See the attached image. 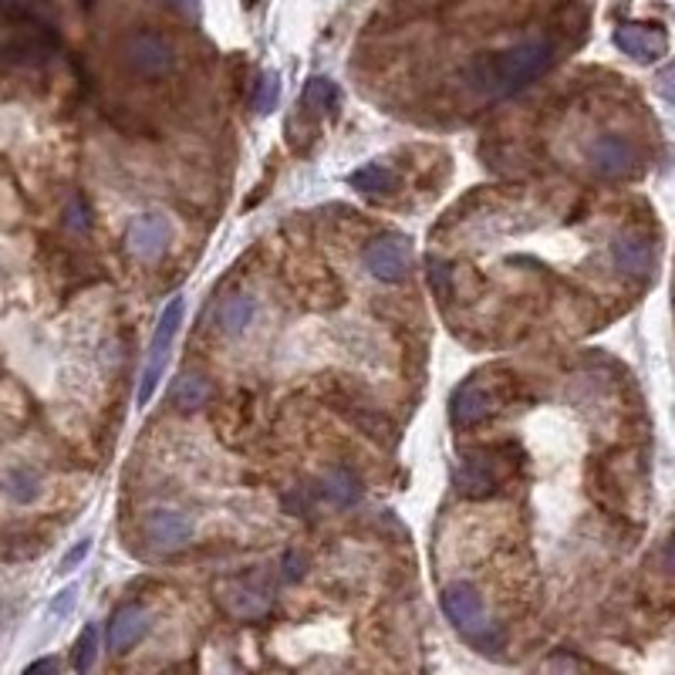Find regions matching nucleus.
Returning <instances> with one entry per match:
<instances>
[{
  "mask_svg": "<svg viewBox=\"0 0 675 675\" xmlns=\"http://www.w3.org/2000/svg\"><path fill=\"white\" fill-rule=\"evenodd\" d=\"M304 98H308V105H314V109H322V112H328V116H335V112L341 109V92H338V85H335L332 79H325V75H317V79L308 82Z\"/></svg>",
  "mask_w": 675,
  "mask_h": 675,
  "instance_id": "20",
  "label": "nucleus"
},
{
  "mask_svg": "<svg viewBox=\"0 0 675 675\" xmlns=\"http://www.w3.org/2000/svg\"><path fill=\"white\" fill-rule=\"evenodd\" d=\"M496 483H501V473H496V467L486 456H473L456 470V486L467 496H490L496 490Z\"/></svg>",
  "mask_w": 675,
  "mask_h": 675,
  "instance_id": "14",
  "label": "nucleus"
},
{
  "mask_svg": "<svg viewBox=\"0 0 675 675\" xmlns=\"http://www.w3.org/2000/svg\"><path fill=\"white\" fill-rule=\"evenodd\" d=\"M490 412H493V396L480 382H467L463 388H456V396L449 402V415H453L456 430H470V425L483 422Z\"/></svg>",
  "mask_w": 675,
  "mask_h": 675,
  "instance_id": "11",
  "label": "nucleus"
},
{
  "mask_svg": "<svg viewBox=\"0 0 675 675\" xmlns=\"http://www.w3.org/2000/svg\"><path fill=\"white\" fill-rule=\"evenodd\" d=\"M284 564H291V581H298V578L304 575V567H301V557H298V554H288V557H284Z\"/></svg>",
  "mask_w": 675,
  "mask_h": 675,
  "instance_id": "29",
  "label": "nucleus"
},
{
  "mask_svg": "<svg viewBox=\"0 0 675 675\" xmlns=\"http://www.w3.org/2000/svg\"><path fill=\"white\" fill-rule=\"evenodd\" d=\"M209 396H213L209 382L203 375H196V372L180 375V378H176V385H172V402L180 406V409H200V406H206Z\"/></svg>",
  "mask_w": 675,
  "mask_h": 675,
  "instance_id": "18",
  "label": "nucleus"
},
{
  "mask_svg": "<svg viewBox=\"0 0 675 675\" xmlns=\"http://www.w3.org/2000/svg\"><path fill=\"white\" fill-rule=\"evenodd\" d=\"M183 298H172L166 304V311L159 314V325L153 332V348H149V365L142 372V385H138V406H149L153 399V388L159 385L162 372H166V362H169V348H172V338L180 332V322H183Z\"/></svg>",
  "mask_w": 675,
  "mask_h": 675,
  "instance_id": "3",
  "label": "nucleus"
},
{
  "mask_svg": "<svg viewBox=\"0 0 675 675\" xmlns=\"http://www.w3.org/2000/svg\"><path fill=\"white\" fill-rule=\"evenodd\" d=\"M146 631H149V615L138 605L119 608L109 622V652L125 655L129 649H135L142 638H146Z\"/></svg>",
  "mask_w": 675,
  "mask_h": 675,
  "instance_id": "12",
  "label": "nucleus"
},
{
  "mask_svg": "<svg viewBox=\"0 0 675 675\" xmlns=\"http://www.w3.org/2000/svg\"><path fill=\"white\" fill-rule=\"evenodd\" d=\"M98 659V628L85 625V631L79 635V646H75V672H88Z\"/></svg>",
  "mask_w": 675,
  "mask_h": 675,
  "instance_id": "22",
  "label": "nucleus"
},
{
  "mask_svg": "<svg viewBox=\"0 0 675 675\" xmlns=\"http://www.w3.org/2000/svg\"><path fill=\"white\" fill-rule=\"evenodd\" d=\"M348 183H351L354 190H362V193H372V196L396 193V186H399L396 176L388 172L385 166H378V162H369V166H362V169H354V172L348 176Z\"/></svg>",
  "mask_w": 675,
  "mask_h": 675,
  "instance_id": "17",
  "label": "nucleus"
},
{
  "mask_svg": "<svg viewBox=\"0 0 675 675\" xmlns=\"http://www.w3.org/2000/svg\"><path fill=\"white\" fill-rule=\"evenodd\" d=\"M551 64H554L551 41H544V38L520 41L501 55L480 61V68L473 71V85L490 98H507V95L520 92L523 85L538 82Z\"/></svg>",
  "mask_w": 675,
  "mask_h": 675,
  "instance_id": "1",
  "label": "nucleus"
},
{
  "mask_svg": "<svg viewBox=\"0 0 675 675\" xmlns=\"http://www.w3.org/2000/svg\"><path fill=\"white\" fill-rule=\"evenodd\" d=\"M254 311H257L254 298L230 294V298H224V304L217 308V325H220L227 335H243L246 325L254 322Z\"/></svg>",
  "mask_w": 675,
  "mask_h": 675,
  "instance_id": "15",
  "label": "nucleus"
},
{
  "mask_svg": "<svg viewBox=\"0 0 675 675\" xmlns=\"http://www.w3.org/2000/svg\"><path fill=\"white\" fill-rule=\"evenodd\" d=\"M169 4H176L180 11H186L190 17H196V14H200V0H169Z\"/></svg>",
  "mask_w": 675,
  "mask_h": 675,
  "instance_id": "28",
  "label": "nucleus"
},
{
  "mask_svg": "<svg viewBox=\"0 0 675 675\" xmlns=\"http://www.w3.org/2000/svg\"><path fill=\"white\" fill-rule=\"evenodd\" d=\"M655 88L665 101H675V61H668L662 71H659V79H655Z\"/></svg>",
  "mask_w": 675,
  "mask_h": 675,
  "instance_id": "24",
  "label": "nucleus"
},
{
  "mask_svg": "<svg viewBox=\"0 0 675 675\" xmlns=\"http://www.w3.org/2000/svg\"><path fill=\"white\" fill-rule=\"evenodd\" d=\"M365 267L375 280L382 284H399L406 280L409 267H412V243L406 237H378L375 243H369L365 251Z\"/></svg>",
  "mask_w": 675,
  "mask_h": 675,
  "instance_id": "5",
  "label": "nucleus"
},
{
  "mask_svg": "<svg viewBox=\"0 0 675 675\" xmlns=\"http://www.w3.org/2000/svg\"><path fill=\"white\" fill-rule=\"evenodd\" d=\"M277 95H280V82H277L274 71H267V75H261L257 85H254L251 105H254L257 112H274L277 109Z\"/></svg>",
  "mask_w": 675,
  "mask_h": 675,
  "instance_id": "21",
  "label": "nucleus"
},
{
  "mask_svg": "<svg viewBox=\"0 0 675 675\" xmlns=\"http://www.w3.org/2000/svg\"><path fill=\"white\" fill-rule=\"evenodd\" d=\"M75 598H79V588H75V584L64 588V591H58V598L51 601V615H55V618L68 615L71 608H75Z\"/></svg>",
  "mask_w": 675,
  "mask_h": 675,
  "instance_id": "25",
  "label": "nucleus"
},
{
  "mask_svg": "<svg viewBox=\"0 0 675 675\" xmlns=\"http://www.w3.org/2000/svg\"><path fill=\"white\" fill-rule=\"evenodd\" d=\"M612 257L615 264L631 274V277H646L655 264V251H652V243L642 237V233H622L615 237L612 243Z\"/></svg>",
  "mask_w": 675,
  "mask_h": 675,
  "instance_id": "13",
  "label": "nucleus"
},
{
  "mask_svg": "<svg viewBox=\"0 0 675 675\" xmlns=\"http://www.w3.org/2000/svg\"><path fill=\"white\" fill-rule=\"evenodd\" d=\"M322 486H325V493H328V501H332V504H341V507H351V504L362 496V480L354 477L351 470H332Z\"/></svg>",
  "mask_w": 675,
  "mask_h": 675,
  "instance_id": "19",
  "label": "nucleus"
},
{
  "mask_svg": "<svg viewBox=\"0 0 675 675\" xmlns=\"http://www.w3.org/2000/svg\"><path fill=\"white\" fill-rule=\"evenodd\" d=\"M588 159H591L594 172L605 176V180H625V176H631V169L638 162L635 146L625 135H615V132L598 135L588 146Z\"/></svg>",
  "mask_w": 675,
  "mask_h": 675,
  "instance_id": "7",
  "label": "nucleus"
},
{
  "mask_svg": "<svg viewBox=\"0 0 675 675\" xmlns=\"http://www.w3.org/2000/svg\"><path fill=\"white\" fill-rule=\"evenodd\" d=\"M0 486H4L8 501H14V504H21V507L34 504V501L41 496V477L34 473L31 467H14V470H8L4 480H0Z\"/></svg>",
  "mask_w": 675,
  "mask_h": 675,
  "instance_id": "16",
  "label": "nucleus"
},
{
  "mask_svg": "<svg viewBox=\"0 0 675 675\" xmlns=\"http://www.w3.org/2000/svg\"><path fill=\"white\" fill-rule=\"evenodd\" d=\"M443 612L453 622V628L463 635L470 646L486 649V652L501 646V635H496V628L490 625L486 608H483V598L477 594L473 584H467V581L449 584L443 591Z\"/></svg>",
  "mask_w": 675,
  "mask_h": 675,
  "instance_id": "2",
  "label": "nucleus"
},
{
  "mask_svg": "<svg viewBox=\"0 0 675 675\" xmlns=\"http://www.w3.org/2000/svg\"><path fill=\"white\" fill-rule=\"evenodd\" d=\"M662 567H665L668 575H675V541L665 544V551H662Z\"/></svg>",
  "mask_w": 675,
  "mask_h": 675,
  "instance_id": "27",
  "label": "nucleus"
},
{
  "mask_svg": "<svg viewBox=\"0 0 675 675\" xmlns=\"http://www.w3.org/2000/svg\"><path fill=\"white\" fill-rule=\"evenodd\" d=\"M172 240V224L162 213H138L125 230V246L129 254L138 261H159Z\"/></svg>",
  "mask_w": 675,
  "mask_h": 675,
  "instance_id": "6",
  "label": "nucleus"
},
{
  "mask_svg": "<svg viewBox=\"0 0 675 675\" xmlns=\"http://www.w3.org/2000/svg\"><path fill=\"white\" fill-rule=\"evenodd\" d=\"M615 45L622 55H628L631 61H659L668 51V38L665 31L655 24H618L615 27Z\"/></svg>",
  "mask_w": 675,
  "mask_h": 675,
  "instance_id": "8",
  "label": "nucleus"
},
{
  "mask_svg": "<svg viewBox=\"0 0 675 675\" xmlns=\"http://www.w3.org/2000/svg\"><path fill=\"white\" fill-rule=\"evenodd\" d=\"M68 227L82 230V233L92 227V209H88V203L82 196H75V200H71V206H68Z\"/></svg>",
  "mask_w": 675,
  "mask_h": 675,
  "instance_id": "23",
  "label": "nucleus"
},
{
  "mask_svg": "<svg viewBox=\"0 0 675 675\" xmlns=\"http://www.w3.org/2000/svg\"><path fill=\"white\" fill-rule=\"evenodd\" d=\"M88 551H92V541H79V547H75V551H68V554L61 557V567H58V571H61V575L75 571V567L88 557Z\"/></svg>",
  "mask_w": 675,
  "mask_h": 675,
  "instance_id": "26",
  "label": "nucleus"
},
{
  "mask_svg": "<svg viewBox=\"0 0 675 675\" xmlns=\"http://www.w3.org/2000/svg\"><path fill=\"white\" fill-rule=\"evenodd\" d=\"M51 668H58V662H55V659H41V662L27 665V672H51Z\"/></svg>",
  "mask_w": 675,
  "mask_h": 675,
  "instance_id": "30",
  "label": "nucleus"
},
{
  "mask_svg": "<svg viewBox=\"0 0 675 675\" xmlns=\"http://www.w3.org/2000/svg\"><path fill=\"white\" fill-rule=\"evenodd\" d=\"M224 605L233 618H243V622H257L270 612L274 605V594L264 581L257 578H237L227 594H224Z\"/></svg>",
  "mask_w": 675,
  "mask_h": 675,
  "instance_id": "9",
  "label": "nucleus"
},
{
  "mask_svg": "<svg viewBox=\"0 0 675 675\" xmlns=\"http://www.w3.org/2000/svg\"><path fill=\"white\" fill-rule=\"evenodd\" d=\"M122 61L135 79H162L172 71L176 55L172 45L156 31H135L122 45Z\"/></svg>",
  "mask_w": 675,
  "mask_h": 675,
  "instance_id": "4",
  "label": "nucleus"
},
{
  "mask_svg": "<svg viewBox=\"0 0 675 675\" xmlns=\"http://www.w3.org/2000/svg\"><path fill=\"white\" fill-rule=\"evenodd\" d=\"M193 517L183 510H153L146 520V534L156 547L172 551V547H183L193 538Z\"/></svg>",
  "mask_w": 675,
  "mask_h": 675,
  "instance_id": "10",
  "label": "nucleus"
}]
</instances>
